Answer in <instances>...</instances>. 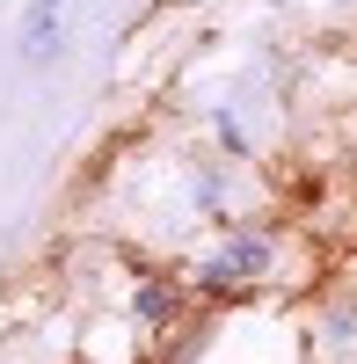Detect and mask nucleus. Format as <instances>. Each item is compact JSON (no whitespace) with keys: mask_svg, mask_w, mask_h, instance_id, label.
Masks as SVG:
<instances>
[{"mask_svg":"<svg viewBox=\"0 0 357 364\" xmlns=\"http://www.w3.org/2000/svg\"><path fill=\"white\" fill-rule=\"evenodd\" d=\"M58 8H66V0H37V15H29V51L37 58L58 44Z\"/></svg>","mask_w":357,"mask_h":364,"instance_id":"1","label":"nucleus"}]
</instances>
